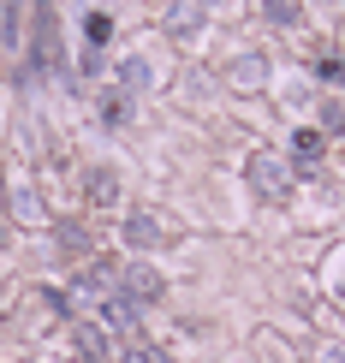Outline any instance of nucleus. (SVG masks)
I'll use <instances>...</instances> for the list:
<instances>
[{"label": "nucleus", "instance_id": "nucleus-1", "mask_svg": "<svg viewBox=\"0 0 345 363\" xmlns=\"http://www.w3.org/2000/svg\"><path fill=\"white\" fill-rule=\"evenodd\" d=\"M244 179H250V191H256L262 203H286L292 196V161L286 155H250Z\"/></svg>", "mask_w": 345, "mask_h": 363}, {"label": "nucleus", "instance_id": "nucleus-2", "mask_svg": "<svg viewBox=\"0 0 345 363\" xmlns=\"http://www.w3.org/2000/svg\"><path fill=\"white\" fill-rule=\"evenodd\" d=\"M119 292H125L131 304H155V298L167 292V280H161V268H155V262H143V256H137V262L119 268Z\"/></svg>", "mask_w": 345, "mask_h": 363}, {"label": "nucleus", "instance_id": "nucleus-3", "mask_svg": "<svg viewBox=\"0 0 345 363\" xmlns=\"http://www.w3.org/2000/svg\"><path fill=\"white\" fill-rule=\"evenodd\" d=\"M203 18H208L203 0H173V12H167V36H173V42H191V36L203 30Z\"/></svg>", "mask_w": 345, "mask_h": 363}, {"label": "nucleus", "instance_id": "nucleus-4", "mask_svg": "<svg viewBox=\"0 0 345 363\" xmlns=\"http://www.w3.org/2000/svg\"><path fill=\"white\" fill-rule=\"evenodd\" d=\"M161 238H167V233H161V220H155V215H143V208H137V215H125V245L137 250V256L161 250Z\"/></svg>", "mask_w": 345, "mask_h": 363}, {"label": "nucleus", "instance_id": "nucleus-5", "mask_svg": "<svg viewBox=\"0 0 345 363\" xmlns=\"http://www.w3.org/2000/svg\"><path fill=\"white\" fill-rule=\"evenodd\" d=\"M227 84L232 89H262L268 84V60L262 54H238L232 66H227Z\"/></svg>", "mask_w": 345, "mask_h": 363}, {"label": "nucleus", "instance_id": "nucleus-6", "mask_svg": "<svg viewBox=\"0 0 345 363\" xmlns=\"http://www.w3.org/2000/svg\"><path fill=\"white\" fill-rule=\"evenodd\" d=\"M84 196H89L96 208H119V173H113V167H96V173L84 179Z\"/></svg>", "mask_w": 345, "mask_h": 363}, {"label": "nucleus", "instance_id": "nucleus-7", "mask_svg": "<svg viewBox=\"0 0 345 363\" xmlns=\"http://www.w3.org/2000/svg\"><path fill=\"white\" fill-rule=\"evenodd\" d=\"M12 215H18L24 226H42V220H48V208H42V196L30 191V185H12Z\"/></svg>", "mask_w": 345, "mask_h": 363}, {"label": "nucleus", "instance_id": "nucleus-8", "mask_svg": "<svg viewBox=\"0 0 345 363\" xmlns=\"http://www.w3.org/2000/svg\"><path fill=\"white\" fill-rule=\"evenodd\" d=\"M262 18L274 30H292V24H304V6L298 0H262Z\"/></svg>", "mask_w": 345, "mask_h": 363}, {"label": "nucleus", "instance_id": "nucleus-9", "mask_svg": "<svg viewBox=\"0 0 345 363\" xmlns=\"http://www.w3.org/2000/svg\"><path fill=\"white\" fill-rule=\"evenodd\" d=\"M119 84H125V89H149V84H155V72H149V60H143V54L119 60Z\"/></svg>", "mask_w": 345, "mask_h": 363}, {"label": "nucleus", "instance_id": "nucleus-10", "mask_svg": "<svg viewBox=\"0 0 345 363\" xmlns=\"http://www.w3.org/2000/svg\"><path fill=\"white\" fill-rule=\"evenodd\" d=\"M84 36H89V48H101V42L113 36V18H108V12H89V18H84Z\"/></svg>", "mask_w": 345, "mask_h": 363}, {"label": "nucleus", "instance_id": "nucleus-11", "mask_svg": "<svg viewBox=\"0 0 345 363\" xmlns=\"http://www.w3.org/2000/svg\"><path fill=\"white\" fill-rule=\"evenodd\" d=\"M345 131V101H322V138H339Z\"/></svg>", "mask_w": 345, "mask_h": 363}, {"label": "nucleus", "instance_id": "nucleus-12", "mask_svg": "<svg viewBox=\"0 0 345 363\" xmlns=\"http://www.w3.org/2000/svg\"><path fill=\"white\" fill-rule=\"evenodd\" d=\"M101 119H108V125H125V96H101Z\"/></svg>", "mask_w": 345, "mask_h": 363}, {"label": "nucleus", "instance_id": "nucleus-13", "mask_svg": "<svg viewBox=\"0 0 345 363\" xmlns=\"http://www.w3.org/2000/svg\"><path fill=\"white\" fill-rule=\"evenodd\" d=\"M60 245H66V250H89V233H84V226H60Z\"/></svg>", "mask_w": 345, "mask_h": 363}, {"label": "nucleus", "instance_id": "nucleus-14", "mask_svg": "<svg viewBox=\"0 0 345 363\" xmlns=\"http://www.w3.org/2000/svg\"><path fill=\"white\" fill-rule=\"evenodd\" d=\"M322 363H345V345H327V352H322Z\"/></svg>", "mask_w": 345, "mask_h": 363}, {"label": "nucleus", "instance_id": "nucleus-15", "mask_svg": "<svg viewBox=\"0 0 345 363\" xmlns=\"http://www.w3.org/2000/svg\"><path fill=\"white\" fill-rule=\"evenodd\" d=\"M339 298H345V280H339Z\"/></svg>", "mask_w": 345, "mask_h": 363}]
</instances>
